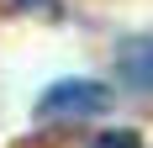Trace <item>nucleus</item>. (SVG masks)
<instances>
[{
    "label": "nucleus",
    "instance_id": "1",
    "mask_svg": "<svg viewBox=\"0 0 153 148\" xmlns=\"http://www.w3.org/2000/svg\"><path fill=\"white\" fill-rule=\"evenodd\" d=\"M111 111V90L100 79H58L37 95V122H90Z\"/></svg>",
    "mask_w": 153,
    "mask_h": 148
},
{
    "label": "nucleus",
    "instance_id": "2",
    "mask_svg": "<svg viewBox=\"0 0 153 148\" xmlns=\"http://www.w3.org/2000/svg\"><path fill=\"white\" fill-rule=\"evenodd\" d=\"M116 69H122V79H127V85L153 90V37H132V43H122Z\"/></svg>",
    "mask_w": 153,
    "mask_h": 148
},
{
    "label": "nucleus",
    "instance_id": "3",
    "mask_svg": "<svg viewBox=\"0 0 153 148\" xmlns=\"http://www.w3.org/2000/svg\"><path fill=\"white\" fill-rule=\"evenodd\" d=\"M90 148H143V143H137V132H100Z\"/></svg>",
    "mask_w": 153,
    "mask_h": 148
}]
</instances>
